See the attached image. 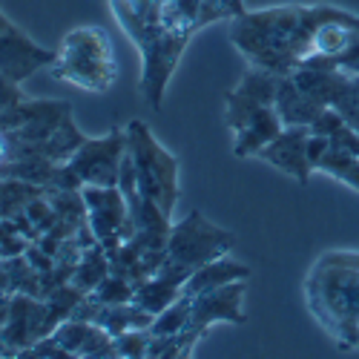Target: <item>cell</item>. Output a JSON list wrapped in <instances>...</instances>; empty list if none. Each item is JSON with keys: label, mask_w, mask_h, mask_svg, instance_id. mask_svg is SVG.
Returning a JSON list of instances; mask_svg holds the SVG:
<instances>
[{"label": "cell", "mask_w": 359, "mask_h": 359, "mask_svg": "<svg viewBox=\"0 0 359 359\" xmlns=\"http://www.w3.org/2000/svg\"><path fill=\"white\" fill-rule=\"evenodd\" d=\"M20 101H26V95L20 93V83L6 78V75H0V115L9 112L12 107H18Z\"/></svg>", "instance_id": "obj_23"}, {"label": "cell", "mask_w": 359, "mask_h": 359, "mask_svg": "<svg viewBox=\"0 0 359 359\" xmlns=\"http://www.w3.org/2000/svg\"><path fill=\"white\" fill-rule=\"evenodd\" d=\"M190 308H193V296L182 293L170 308H164V311L153 319V325H149V334H153V337L182 334L184 325H187V319H190Z\"/></svg>", "instance_id": "obj_19"}, {"label": "cell", "mask_w": 359, "mask_h": 359, "mask_svg": "<svg viewBox=\"0 0 359 359\" xmlns=\"http://www.w3.org/2000/svg\"><path fill=\"white\" fill-rule=\"evenodd\" d=\"M279 81H282V75L250 64V69L245 72L242 81H238V86L224 95V124L236 133L259 107L276 104Z\"/></svg>", "instance_id": "obj_9"}, {"label": "cell", "mask_w": 359, "mask_h": 359, "mask_svg": "<svg viewBox=\"0 0 359 359\" xmlns=\"http://www.w3.org/2000/svg\"><path fill=\"white\" fill-rule=\"evenodd\" d=\"M248 279H238L213 290H204L198 296H193V308H190V319L184 325V331L178 334L182 339V351L184 356H193L196 345L204 339V334L210 331V325L216 322H230V325H245V308H242V299H245V285Z\"/></svg>", "instance_id": "obj_7"}, {"label": "cell", "mask_w": 359, "mask_h": 359, "mask_svg": "<svg viewBox=\"0 0 359 359\" xmlns=\"http://www.w3.org/2000/svg\"><path fill=\"white\" fill-rule=\"evenodd\" d=\"M308 308L331 334L339 351L359 348V271L319 256L305 282Z\"/></svg>", "instance_id": "obj_2"}, {"label": "cell", "mask_w": 359, "mask_h": 359, "mask_svg": "<svg viewBox=\"0 0 359 359\" xmlns=\"http://www.w3.org/2000/svg\"><path fill=\"white\" fill-rule=\"evenodd\" d=\"M46 187L23 182V178H0V219L20 216L38 196H43Z\"/></svg>", "instance_id": "obj_17"}, {"label": "cell", "mask_w": 359, "mask_h": 359, "mask_svg": "<svg viewBox=\"0 0 359 359\" xmlns=\"http://www.w3.org/2000/svg\"><path fill=\"white\" fill-rule=\"evenodd\" d=\"M9 311H12V293L9 290H0V331H4V325L9 319Z\"/></svg>", "instance_id": "obj_26"}, {"label": "cell", "mask_w": 359, "mask_h": 359, "mask_svg": "<svg viewBox=\"0 0 359 359\" xmlns=\"http://www.w3.org/2000/svg\"><path fill=\"white\" fill-rule=\"evenodd\" d=\"M127 138H130V156L135 167L138 193L149 201H156L172 219L175 201H178V158L167 147H161V141L149 133L144 121H130Z\"/></svg>", "instance_id": "obj_5"}, {"label": "cell", "mask_w": 359, "mask_h": 359, "mask_svg": "<svg viewBox=\"0 0 359 359\" xmlns=\"http://www.w3.org/2000/svg\"><path fill=\"white\" fill-rule=\"evenodd\" d=\"M308 138H311V127H285L271 144L259 149L256 158L287 172L299 184H308L313 172L308 161Z\"/></svg>", "instance_id": "obj_10"}, {"label": "cell", "mask_w": 359, "mask_h": 359, "mask_svg": "<svg viewBox=\"0 0 359 359\" xmlns=\"http://www.w3.org/2000/svg\"><path fill=\"white\" fill-rule=\"evenodd\" d=\"M316 170L339 178V182H345L348 187H353L359 193V156L351 153V149H345L339 144H331V147L325 149L322 161L316 164Z\"/></svg>", "instance_id": "obj_18"}, {"label": "cell", "mask_w": 359, "mask_h": 359, "mask_svg": "<svg viewBox=\"0 0 359 359\" xmlns=\"http://www.w3.org/2000/svg\"><path fill=\"white\" fill-rule=\"evenodd\" d=\"M52 61H55V52L38 46L26 32H20L18 26L6 29V32L0 35V75L20 83L32 72L52 67Z\"/></svg>", "instance_id": "obj_11"}, {"label": "cell", "mask_w": 359, "mask_h": 359, "mask_svg": "<svg viewBox=\"0 0 359 359\" xmlns=\"http://www.w3.org/2000/svg\"><path fill=\"white\" fill-rule=\"evenodd\" d=\"M327 147H331V138L311 133V138H308V161H311L313 170H316V164L322 161V156H325V149H327Z\"/></svg>", "instance_id": "obj_24"}, {"label": "cell", "mask_w": 359, "mask_h": 359, "mask_svg": "<svg viewBox=\"0 0 359 359\" xmlns=\"http://www.w3.org/2000/svg\"><path fill=\"white\" fill-rule=\"evenodd\" d=\"M238 279H250V267L230 259V256H219V259L201 264L198 271L190 273V279L184 282V293L198 296L204 290H213V287H222V285H230Z\"/></svg>", "instance_id": "obj_14"}, {"label": "cell", "mask_w": 359, "mask_h": 359, "mask_svg": "<svg viewBox=\"0 0 359 359\" xmlns=\"http://www.w3.org/2000/svg\"><path fill=\"white\" fill-rule=\"evenodd\" d=\"M133 293H135L133 282H127L124 276L109 273L89 296H93L95 302H101V305H121V302H133Z\"/></svg>", "instance_id": "obj_20"}, {"label": "cell", "mask_w": 359, "mask_h": 359, "mask_svg": "<svg viewBox=\"0 0 359 359\" xmlns=\"http://www.w3.org/2000/svg\"><path fill=\"white\" fill-rule=\"evenodd\" d=\"M89 331H93V322H83V319H75V316H69V319H64L61 325L52 331V337L61 342L69 353H75L78 356V351H81V345L86 342V337H89Z\"/></svg>", "instance_id": "obj_21"}, {"label": "cell", "mask_w": 359, "mask_h": 359, "mask_svg": "<svg viewBox=\"0 0 359 359\" xmlns=\"http://www.w3.org/2000/svg\"><path fill=\"white\" fill-rule=\"evenodd\" d=\"M285 130V121L276 109V104H267V107H259L248 121L236 130V141H233V156L236 158H256V153L262 147L271 144L279 133Z\"/></svg>", "instance_id": "obj_12"}, {"label": "cell", "mask_w": 359, "mask_h": 359, "mask_svg": "<svg viewBox=\"0 0 359 359\" xmlns=\"http://www.w3.org/2000/svg\"><path fill=\"white\" fill-rule=\"evenodd\" d=\"M236 245V236L213 222H207L204 213L193 210L182 222H175L170 227V238L164 248V262L158 267V273L172 279V282H187L193 271H198L201 264L213 262L219 256H227Z\"/></svg>", "instance_id": "obj_4"}, {"label": "cell", "mask_w": 359, "mask_h": 359, "mask_svg": "<svg viewBox=\"0 0 359 359\" xmlns=\"http://www.w3.org/2000/svg\"><path fill=\"white\" fill-rule=\"evenodd\" d=\"M130 149L127 127H112L101 138H86L75 153L57 167V178L52 187L61 190H81L86 184L98 187H118L121 164Z\"/></svg>", "instance_id": "obj_6"}, {"label": "cell", "mask_w": 359, "mask_h": 359, "mask_svg": "<svg viewBox=\"0 0 359 359\" xmlns=\"http://www.w3.org/2000/svg\"><path fill=\"white\" fill-rule=\"evenodd\" d=\"M149 339H153V334H149V331H124V334H118L115 337L118 356H130V359L147 356Z\"/></svg>", "instance_id": "obj_22"}, {"label": "cell", "mask_w": 359, "mask_h": 359, "mask_svg": "<svg viewBox=\"0 0 359 359\" xmlns=\"http://www.w3.org/2000/svg\"><path fill=\"white\" fill-rule=\"evenodd\" d=\"M109 6L141 52V95L153 109H161L167 81L187 41L196 29L219 20L216 12L207 0H109Z\"/></svg>", "instance_id": "obj_1"}, {"label": "cell", "mask_w": 359, "mask_h": 359, "mask_svg": "<svg viewBox=\"0 0 359 359\" xmlns=\"http://www.w3.org/2000/svg\"><path fill=\"white\" fill-rule=\"evenodd\" d=\"M12 26H15V23H12V20H9V18L4 15V12H0V35H4L6 29H12Z\"/></svg>", "instance_id": "obj_27"}, {"label": "cell", "mask_w": 359, "mask_h": 359, "mask_svg": "<svg viewBox=\"0 0 359 359\" xmlns=\"http://www.w3.org/2000/svg\"><path fill=\"white\" fill-rule=\"evenodd\" d=\"M184 293V285L182 282H172L161 273L144 279L141 285H135V293H133V305L149 311V313H161L164 308H170L178 296Z\"/></svg>", "instance_id": "obj_15"}, {"label": "cell", "mask_w": 359, "mask_h": 359, "mask_svg": "<svg viewBox=\"0 0 359 359\" xmlns=\"http://www.w3.org/2000/svg\"><path fill=\"white\" fill-rule=\"evenodd\" d=\"M81 196H83V207H86V224L93 227L98 245L107 253H112L118 245L130 242L135 236L130 204H127L121 187L86 184V187H81Z\"/></svg>", "instance_id": "obj_8"}, {"label": "cell", "mask_w": 359, "mask_h": 359, "mask_svg": "<svg viewBox=\"0 0 359 359\" xmlns=\"http://www.w3.org/2000/svg\"><path fill=\"white\" fill-rule=\"evenodd\" d=\"M325 259L351 264V267H356V271H359V253H353V250H331V253H325Z\"/></svg>", "instance_id": "obj_25"}, {"label": "cell", "mask_w": 359, "mask_h": 359, "mask_svg": "<svg viewBox=\"0 0 359 359\" xmlns=\"http://www.w3.org/2000/svg\"><path fill=\"white\" fill-rule=\"evenodd\" d=\"M353 78H356V93H359V75H353Z\"/></svg>", "instance_id": "obj_28"}, {"label": "cell", "mask_w": 359, "mask_h": 359, "mask_svg": "<svg viewBox=\"0 0 359 359\" xmlns=\"http://www.w3.org/2000/svg\"><path fill=\"white\" fill-rule=\"evenodd\" d=\"M52 75L83 93H107L115 81V55L101 26H78L55 49Z\"/></svg>", "instance_id": "obj_3"}, {"label": "cell", "mask_w": 359, "mask_h": 359, "mask_svg": "<svg viewBox=\"0 0 359 359\" xmlns=\"http://www.w3.org/2000/svg\"><path fill=\"white\" fill-rule=\"evenodd\" d=\"M356 351H359V348H356Z\"/></svg>", "instance_id": "obj_29"}, {"label": "cell", "mask_w": 359, "mask_h": 359, "mask_svg": "<svg viewBox=\"0 0 359 359\" xmlns=\"http://www.w3.org/2000/svg\"><path fill=\"white\" fill-rule=\"evenodd\" d=\"M107 276H109V253L95 242V245H89V248L81 253V259L75 262L72 276H69V285H75V287L83 290V293H93Z\"/></svg>", "instance_id": "obj_16"}, {"label": "cell", "mask_w": 359, "mask_h": 359, "mask_svg": "<svg viewBox=\"0 0 359 359\" xmlns=\"http://www.w3.org/2000/svg\"><path fill=\"white\" fill-rule=\"evenodd\" d=\"M276 109L282 115L285 127H311L319 112L325 109L319 101H313L308 93L296 86V81L290 75H285L279 81V93H276Z\"/></svg>", "instance_id": "obj_13"}]
</instances>
